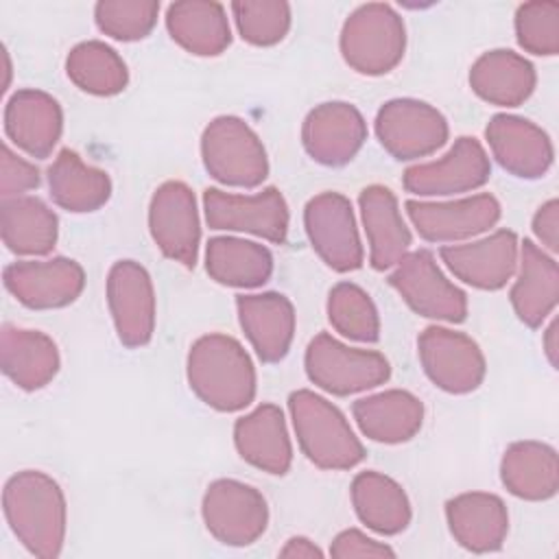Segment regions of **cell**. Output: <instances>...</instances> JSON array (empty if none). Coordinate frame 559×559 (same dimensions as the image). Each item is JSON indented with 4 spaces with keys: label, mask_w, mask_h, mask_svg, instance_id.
Listing matches in <instances>:
<instances>
[{
    "label": "cell",
    "mask_w": 559,
    "mask_h": 559,
    "mask_svg": "<svg viewBox=\"0 0 559 559\" xmlns=\"http://www.w3.org/2000/svg\"><path fill=\"white\" fill-rule=\"evenodd\" d=\"M4 518L22 546L41 559L61 555L66 542V496L55 478L37 469L13 474L2 491Z\"/></svg>",
    "instance_id": "obj_1"
},
{
    "label": "cell",
    "mask_w": 559,
    "mask_h": 559,
    "mask_svg": "<svg viewBox=\"0 0 559 559\" xmlns=\"http://www.w3.org/2000/svg\"><path fill=\"white\" fill-rule=\"evenodd\" d=\"M186 376L197 397L214 411L234 413L255 397V369L245 347L227 334H205L188 352Z\"/></svg>",
    "instance_id": "obj_2"
},
{
    "label": "cell",
    "mask_w": 559,
    "mask_h": 559,
    "mask_svg": "<svg viewBox=\"0 0 559 559\" xmlns=\"http://www.w3.org/2000/svg\"><path fill=\"white\" fill-rule=\"evenodd\" d=\"M288 411L301 452L321 469H352L365 459V448L345 415L314 391L288 395Z\"/></svg>",
    "instance_id": "obj_3"
},
{
    "label": "cell",
    "mask_w": 559,
    "mask_h": 559,
    "mask_svg": "<svg viewBox=\"0 0 559 559\" xmlns=\"http://www.w3.org/2000/svg\"><path fill=\"white\" fill-rule=\"evenodd\" d=\"M404 50V20L384 2L358 7L341 28V55L360 74L380 76L391 72L402 61Z\"/></svg>",
    "instance_id": "obj_4"
},
{
    "label": "cell",
    "mask_w": 559,
    "mask_h": 559,
    "mask_svg": "<svg viewBox=\"0 0 559 559\" xmlns=\"http://www.w3.org/2000/svg\"><path fill=\"white\" fill-rule=\"evenodd\" d=\"M201 157L210 177L225 186L258 188L269 175L262 140L238 116H218L205 127Z\"/></svg>",
    "instance_id": "obj_5"
},
{
    "label": "cell",
    "mask_w": 559,
    "mask_h": 559,
    "mask_svg": "<svg viewBox=\"0 0 559 559\" xmlns=\"http://www.w3.org/2000/svg\"><path fill=\"white\" fill-rule=\"evenodd\" d=\"M304 365L310 382L332 395L367 391L391 376V365L380 352L349 347L328 332L308 343Z\"/></svg>",
    "instance_id": "obj_6"
},
{
    "label": "cell",
    "mask_w": 559,
    "mask_h": 559,
    "mask_svg": "<svg viewBox=\"0 0 559 559\" xmlns=\"http://www.w3.org/2000/svg\"><path fill=\"white\" fill-rule=\"evenodd\" d=\"M201 515L210 535L225 546H249L269 524L264 496L255 487L234 478H218L207 485Z\"/></svg>",
    "instance_id": "obj_7"
},
{
    "label": "cell",
    "mask_w": 559,
    "mask_h": 559,
    "mask_svg": "<svg viewBox=\"0 0 559 559\" xmlns=\"http://www.w3.org/2000/svg\"><path fill=\"white\" fill-rule=\"evenodd\" d=\"M389 284L411 310L426 319L461 323L467 317L465 293L443 275L435 255L426 249L406 253L389 275Z\"/></svg>",
    "instance_id": "obj_8"
},
{
    "label": "cell",
    "mask_w": 559,
    "mask_h": 559,
    "mask_svg": "<svg viewBox=\"0 0 559 559\" xmlns=\"http://www.w3.org/2000/svg\"><path fill=\"white\" fill-rule=\"evenodd\" d=\"M448 133L443 114L417 98H393L376 116V135L382 148L400 162L435 153L445 144Z\"/></svg>",
    "instance_id": "obj_9"
},
{
    "label": "cell",
    "mask_w": 559,
    "mask_h": 559,
    "mask_svg": "<svg viewBox=\"0 0 559 559\" xmlns=\"http://www.w3.org/2000/svg\"><path fill=\"white\" fill-rule=\"evenodd\" d=\"M203 210L212 229L245 231L275 245H282L288 234V205L273 186L247 197L207 188L203 192Z\"/></svg>",
    "instance_id": "obj_10"
},
{
    "label": "cell",
    "mask_w": 559,
    "mask_h": 559,
    "mask_svg": "<svg viewBox=\"0 0 559 559\" xmlns=\"http://www.w3.org/2000/svg\"><path fill=\"white\" fill-rule=\"evenodd\" d=\"M417 354L430 382L448 393L461 395L478 389L487 371L478 343L450 328H426L417 338Z\"/></svg>",
    "instance_id": "obj_11"
},
{
    "label": "cell",
    "mask_w": 559,
    "mask_h": 559,
    "mask_svg": "<svg viewBox=\"0 0 559 559\" xmlns=\"http://www.w3.org/2000/svg\"><path fill=\"white\" fill-rule=\"evenodd\" d=\"M304 227L319 258L338 273L356 271L362 264V245L347 197L321 192L304 207Z\"/></svg>",
    "instance_id": "obj_12"
},
{
    "label": "cell",
    "mask_w": 559,
    "mask_h": 559,
    "mask_svg": "<svg viewBox=\"0 0 559 559\" xmlns=\"http://www.w3.org/2000/svg\"><path fill=\"white\" fill-rule=\"evenodd\" d=\"M148 229L157 249L186 269L199 258L201 223L197 199L183 181H164L151 197Z\"/></svg>",
    "instance_id": "obj_13"
},
{
    "label": "cell",
    "mask_w": 559,
    "mask_h": 559,
    "mask_svg": "<svg viewBox=\"0 0 559 559\" xmlns=\"http://www.w3.org/2000/svg\"><path fill=\"white\" fill-rule=\"evenodd\" d=\"M489 175L491 164L485 148L478 140L463 135L441 159L406 168L402 183L417 197H450L485 186Z\"/></svg>",
    "instance_id": "obj_14"
},
{
    "label": "cell",
    "mask_w": 559,
    "mask_h": 559,
    "mask_svg": "<svg viewBox=\"0 0 559 559\" xmlns=\"http://www.w3.org/2000/svg\"><path fill=\"white\" fill-rule=\"evenodd\" d=\"M107 306L122 345L142 347L153 338L155 288L142 264L120 260L109 269Z\"/></svg>",
    "instance_id": "obj_15"
},
{
    "label": "cell",
    "mask_w": 559,
    "mask_h": 559,
    "mask_svg": "<svg viewBox=\"0 0 559 559\" xmlns=\"http://www.w3.org/2000/svg\"><path fill=\"white\" fill-rule=\"evenodd\" d=\"M7 290L26 308L50 310L72 304L83 286L85 273L76 260H22L13 262L2 273Z\"/></svg>",
    "instance_id": "obj_16"
},
{
    "label": "cell",
    "mask_w": 559,
    "mask_h": 559,
    "mask_svg": "<svg viewBox=\"0 0 559 559\" xmlns=\"http://www.w3.org/2000/svg\"><path fill=\"white\" fill-rule=\"evenodd\" d=\"M406 214L424 240L456 242L493 227L500 218V203L489 192L441 203L411 199Z\"/></svg>",
    "instance_id": "obj_17"
},
{
    "label": "cell",
    "mask_w": 559,
    "mask_h": 559,
    "mask_svg": "<svg viewBox=\"0 0 559 559\" xmlns=\"http://www.w3.org/2000/svg\"><path fill=\"white\" fill-rule=\"evenodd\" d=\"M367 124L362 114L343 100L317 105L301 124L306 153L323 166H343L362 148Z\"/></svg>",
    "instance_id": "obj_18"
},
{
    "label": "cell",
    "mask_w": 559,
    "mask_h": 559,
    "mask_svg": "<svg viewBox=\"0 0 559 559\" xmlns=\"http://www.w3.org/2000/svg\"><path fill=\"white\" fill-rule=\"evenodd\" d=\"M439 255L461 282L480 290H498L518 269L520 242L511 229H498L474 242L445 245Z\"/></svg>",
    "instance_id": "obj_19"
},
{
    "label": "cell",
    "mask_w": 559,
    "mask_h": 559,
    "mask_svg": "<svg viewBox=\"0 0 559 559\" xmlns=\"http://www.w3.org/2000/svg\"><path fill=\"white\" fill-rule=\"evenodd\" d=\"M485 138L496 162L515 177L537 179L552 166L555 151L548 133L526 118L496 114L487 122Z\"/></svg>",
    "instance_id": "obj_20"
},
{
    "label": "cell",
    "mask_w": 559,
    "mask_h": 559,
    "mask_svg": "<svg viewBox=\"0 0 559 559\" xmlns=\"http://www.w3.org/2000/svg\"><path fill=\"white\" fill-rule=\"evenodd\" d=\"M63 114L57 98L41 90H17L4 107L7 138L28 153L44 159L61 138Z\"/></svg>",
    "instance_id": "obj_21"
},
{
    "label": "cell",
    "mask_w": 559,
    "mask_h": 559,
    "mask_svg": "<svg viewBox=\"0 0 559 559\" xmlns=\"http://www.w3.org/2000/svg\"><path fill=\"white\" fill-rule=\"evenodd\" d=\"M238 321L262 362H280L295 336V308L286 295L260 293L236 297Z\"/></svg>",
    "instance_id": "obj_22"
},
{
    "label": "cell",
    "mask_w": 559,
    "mask_h": 559,
    "mask_svg": "<svg viewBox=\"0 0 559 559\" xmlns=\"http://www.w3.org/2000/svg\"><path fill=\"white\" fill-rule=\"evenodd\" d=\"M445 520L452 537L472 552H493L509 531V513L502 498L487 491H467L445 502Z\"/></svg>",
    "instance_id": "obj_23"
},
{
    "label": "cell",
    "mask_w": 559,
    "mask_h": 559,
    "mask_svg": "<svg viewBox=\"0 0 559 559\" xmlns=\"http://www.w3.org/2000/svg\"><path fill=\"white\" fill-rule=\"evenodd\" d=\"M238 454L253 467L282 476L290 469L293 445L280 406L260 404L234 424Z\"/></svg>",
    "instance_id": "obj_24"
},
{
    "label": "cell",
    "mask_w": 559,
    "mask_h": 559,
    "mask_svg": "<svg viewBox=\"0 0 559 559\" xmlns=\"http://www.w3.org/2000/svg\"><path fill=\"white\" fill-rule=\"evenodd\" d=\"M369 242V262L376 271L395 266L411 247V231L402 218L395 194L386 186H367L358 197Z\"/></svg>",
    "instance_id": "obj_25"
},
{
    "label": "cell",
    "mask_w": 559,
    "mask_h": 559,
    "mask_svg": "<svg viewBox=\"0 0 559 559\" xmlns=\"http://www.w3.org/2000/svg\"><path fill=\"white\" fill-rule=\"evenodd\" d=\"M520 269L511 288V306L528 328H539L559 301V266L550 253L533 240L520 247Z\"/></svg>",
    "instance_id": "obj_26"
},
{
    "label": "cell",
    "mask_w": 559,
    "mask_h": 559,
    "mask_svg": "<svg viewBox=\"0 0 559 559\" xmlns=\"http://www.w3.org/2000/svg\"><path fill=\"white\" fill-rule=\"evenodd\" d=\"M354 419L360 432L378 443H404L424 424V404L404 389H389L354 402Z\"/></svg>",
    "instance_id": "obj_27"
},
{
    "label": "cell",
    "mask_w": 559,
    "mask_h": 559,
    "mask_svg": "<svg viewBox=\"0 0 559 559\" xmlns=\"http://www.w3.org/2000/svg\"><path fill=\"white\" fill-rule=\"evenodd\" d=\"M0 365L15 386L37 391L57 376L59 349L48 334L7 323L0 334Z\"/></svg>",
    "instance_id": "obj_28"
},
{
    "label": "cell",
    "mask_w": 559,
    "mask_h": 559,
    "mask_svg": "<svg viewBox=\"0 0 559 559\" xmlns=\"http://www.w3.org/2000/svg\"><path fill=\"white\" fill-rule=\"evenodd\" d=\"M537 74L528 59L513 50L496 48L480 55L469 70V85L489 105L518 107L535 90Z\"/></svg>",
    "instance_id": "obj_29"
},
{
    "label": "cell",
    "mask_w": 559,
    "mask_h": 559,
    "mask_svg": "<svg viewBox=\"0 0 559 559\" xmlns=\"http://www.w3.org/2000/svg\"><path fill=\"white\" fill-rule=\"evenodd\" d=\"M170 37L197 57H216L231 44L225 7L207 0H181L166 9Z\"/></svg>",
    "instance_id": "obj_30"
},
{
    "label": "cell",
    "mask_w": 559,
    "mask_h": 559,
    "mask_svg": "<svg viewBox=\"0 0 559 559\" xmlns=\"http://www.w3.org/2000/svg\"><path fill=\"white\" fill-rule=\"evenodd\" d=\"M500 478L509 493L522 500H548L559 487V461L555 448L542 441H515L500 461Z\"/></svg>",
    "instance_id": "obj_31"
},
{
    "label": "cell",
    "mask_w": 559,
    "mask_h": 559,
    "mask_svg": "<svg viewBox=\"0 0 559 559\" xmlns=\"http://www.w3.org/2000/svg\"><path fill=\"white\" fill-rule=\"evenodd\" d=\"M52 201L68 212H94L111 197V179L105 170L81 159L72 148H61L48 168Z\"/></svg>",
    "instance_id": "obj_32"
},
{
    "label": "cell",
    "mask_w": 559,
    "mask_h": 559,
    "mask_svg": "<svg viewBox=\"0 0 559 559\" xmlns=\"http://www.w3.org/2000/svg\"><path fill=\"white\" fill-rule=\"evenodd\" d=\"M352 504L358 520L380 533L397 535L411 524V502L406 491L393 478L367 469L352 480Z\"/></svg>",
    "instance_id": "obj_33"
},
{
    "label": "cell",
    "mask_w": 559,
    "mask_h": 559,
    "mask_svg": "<svg viewBox=\"0 0 559 559\" xmlns=\"http://www.w3.org/2000/svg\"><path fill=\"white\" fill-rule=\"evenodd\" d=\"M2 242L17 255H46L59 236L57 214L37 197L2 199Z\"/></svg>",
    "instance_id": "obj_34"
},
{
    "label": "cell",
    "mask_w": 559,
    "mask_h": 559,
    "mask_svg": "<svg viewBox=\"0 0 559 559\" xmlns=\"http://www.w3.org/2000/svg\"><path fill=\"white\" fill-rule=\"evenodd\" d=\"M205 271L223 286L255 288L271 277L273 255L258 242L234 236H216L210 238L205 247Z\"/></svg>",
    "instance_id": "obj_35"
},
{
    "label": "cell",
    "mask_w": 559,
    "mask_h": 559,
    "mask_svg": "<svg viewBox=\"0 0 559 559\" xmlns=\"http://www.w3.org/2000/svg\"><path fill=\"white\" fill-rule=\"evenodd\" d=\"M66 72L79 90L94 96L120 94L129 83V70L122 57L98 39L76 44L68 52Z\"/></svg>",
    "instance_id": "obj_36"
},
{
    "label": "cell",
    "mask_w": 559,
    "mask_h": 559,
    "mask_svg": "<svg viewBox=\"0 0 559 559\" xmlns=\"http://www.w3.org/2000/svg\"><path fill=\"white\" fill-rule=\"evenodd\" d=\"M328 319L345 338L376 343L380 338V317L371 297L352 282H338L328 295Z\"/></svg>",
    "instance_id": "obj_37"
},
{
    "label": "cell",
    "mask_w": 559,
    "mask_h": 559,
    "mask_svg": "<svg viewBox=\"0 0 559 559\" xmlns=\"http://www.w3.org/2000/svg\"><path fill=\"white\" fill-rule=\"evenodd\" d=\"M231 13L240 37L253 46H273L290 28V7L282 0H238Z\"/></svg>",
    "instance_id": "obj_38"
},
{
    "label": "cell",
    "mask_w": 559,
    "mask_h": 559,
    "mask_svg": "<svg viewBox=\"0 0 559 559\" xmlns=\"http://www.w3.org/2000/svg\"><path fill=\"white\" fill-rule=\"evenodd\" d=\"M159 2L155 0H103L94 7L100 33L118 41L144 39L157 24Z\"/></svg>",
    "instance_id": "obj_39"
},
{
    "label": "cell",
    "mask_w": 559,
    "mask_h": 559,
    "mask_svg": "<svg viewBox=\"0 0 559 559\" xmlns=\"http://www.w3.org/2000/svg\"><path fill=\"white\" fill-rule=\"evenodd\" d=\"M518 44L533 55L552 57L559 52V4L524 2L515 11Z\"/></svg>",
    "instance_id": "obj_40"
},
{
    "label": "cell",
    "mask_w": 559,
    "mask_h": 559,
    "mask_svg": "<svg viewBox=\"0 0 559 559\" xmlns=\"http://www.w3.org/2000/svg\"><path fill=\"white\" fill-rule=\"evenodd\" d=\"M37 186H39L37 166L26 162L17 153H13L9 144H2V175H0L2 199L22 197V192H28Z\"/></svg>",
    "instance_id": "obj_41"
},
{
    "label": "cell",
    "mask_w": 559,
    "mask_h": 559,
    "mask_svg": "<svg viewBox=\"0 0 559 559\" xmlns=\"http://www.w3.org/2000/svg\"><path fill=\"white\" fill-rule=\"evenodd\" d=\"M330 555L336 559H349V557H395V550L389 548L382 542H376L371 537H367L362 531L358 528H345L341 531L332 546H330Z\"/></svg>",
    "instance_id": "obj_42"
},
{
    "label": "cell",
    "mask_w": 559,
    "mask_h": 559,
    "mask_svg": "<svg viewBox=\"0 0 559 559\" xmlns=\"http://www.w3.org/2000/svg\"><path fill=\"white\" fill-rule=\"evenodd\" d=\"M533 234L542 242V249L555 253L559 249V201H546L533 216Z\"/></svg>",
    "instance_id": "obj_43"
},
{
    "label": "cell",
    "mask_w": 559,
    "mask_h": 559,
    "mask_svg": "<svg viewBox=\"0 0 559 559\" xmlns=\"http://www.w3.org/2000/svg\"><path fill=\"white\" fill-rule=\"evenodd\" d=\"M280 557H290V559H314L317 557L319 559V557H323V552L314 542L297 535L284 544V548L280 550Z\"/></svg>",
    "instance_id": "obj_44"
},
{
    "label": "cell",
    "mask_w": 559,
    "mask_h": 559,
    "mask_svg": "<svg viewBox=\"0 0 559 559\" xmlns=\"http://www.w3.org/2000/svg\"><path fill=\"white\" fill-rule=\"evenodd\" d=\"M557 330H559V323H557V319L548 325V330H546V334H544V352H546V358H548V362L557 369V365H559V341H557Z\"/></svg>",
    "instance_id": "obj_45"
}]
</instances>
